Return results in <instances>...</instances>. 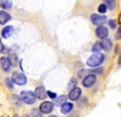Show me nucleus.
<instances>
[{
	"mask_svg": "<svg viewBox=\"0 0 121 117\" xmlns=\"http://www.w3.org/2000/svg\"><path fill=\"white\" fill-rule=\"evenodd\" d=\"M103 60H104V55L102 53H95L93 55H91L88 57L87 65L90 67H97V66H99L100 63L103 62Z\"/></svg>",
	"mask_w": 121,
	"mask_h": 117,
	"instance_id": "obj_1",
	"label": "nucleus"
},
{
	"mask_svg": "<svg viewBox=\"0 0 121 117\" xmlns=\"http://www.w3.org/2000/svg\"><path fill=\"white\" fill-rule=\"evenodd\" d=\"M19 96H21V99H22L26 104H34L35 100H36L34 93L29 92V90H23L21 94H19Z\"/></svg>",
	"mask_w": 121,
	"mask_h": 117,
	"instance_id": "obj_2",
	"label": "nucleus"
},
{
	"mask_svg": "<svg viewBox=\"0 0 121 117\" xmlns=\"http://www.w3.org/2000/svg\"><path fill=\"white\" fill-rule=\"evenodd\" d=\"M12 81L18 85H24L27 83V77L22 72H13L12 73Z\"/></svg>",
	"mask_w": 121,
	"mask_h": 117,
	"instance_id": "obj_3",
	"label": "nucleus"
},
{
	"mask_svg": "<svg viewBox=\"0 0 121 117\" xmlns=\"http://www.w3.org/2000/svg\"><path fill=\"white\" fill-rule=\"evenodd\" d=\"M91 21H92V23H95L97 26H102L103 23L107 22V17L103 16V15L93 14V15H91Z\"/></svg>",
	"mask_w": 121,
	"mask_h": 117,
	"instance_id": "obj_4",
	"label": "nucleus"
},
{
	"mask_svg": "<svg viewBox=\"0 0 121 117\" xmlns=\"http://www.w3.org/2000/svg\"><path fill=\"white\" fill-rule=\"evenodd\" d=\"M39 110L41 113H50L53 110V104L51 101H44L41 105H40Z\"/></svg>",
	"mask_w": 121,
	"mask_h": 117,
	"instance_id": "obj_5",
	"label": "nucleus"
},
{
	"mask_svg": "<svg viewBox=\"0 0 121 117\" xmlns=\"http://www.w3.org/2000/svg\"><path fill=\"white\" fill-rule=\"evenodd\" d=\"M96 82V74L93 73H90L87 74L85 78H84V81H82V85H85L86 88H90V87H92Z\"/></svg>",
	"mask_w": 121,
	"mask_h": 117,
	"instance_id": "obj_6",
	"label": "nucleus"
},
{
	"mask_svg": "<svg viewBox=\"0 0 121 117\" xmlns=\"http://www.w3.org/2000/svg\"><path fill=\"white\" fill-rule=\"evenodd\" d=\"M80 95H81V89H80V88H78V87H75V88H73V89L70 90L68 98H69L70 100L74 101V100H78V99H79Z\"/></svg>",
	"mask_w": 121,
	"mask_h": 117,
	"instance_id": "obj_7",
	"label": "nucleus"
},
{
	"mask_svg": "<svg viewBox=\"0 0 121 117\" xmlns=\"http://www.w3.org/2000/svg\"><path fill=\"white\" fill-rule=\"evenodd\" d=\"M96 34L99 39H104L108 37V28L107 27H103V26H98L97 29H96Z\"/></svg>",
	"mask_w": 121,
	"mask_h": 117,
	"instance_id": "obj_8",
	"label": "nucleus"
},
{
	"mask_svg": "<svg viewBox=\"0 0 121 117\" xmlns=\"http://www.w3.org/2000/svg\"><path fill=\"white\" fill-rule=\"evenodd\" d=\"M34 95H35V98H38V99H41V100H44L45 98L47 96V95H46V90H45L44 87H38L36 89H35V92H34Z\"/></svg>",
	"mask_w": 121,
	"mask_h": 117,
	"instance_id": "obj_9",
	"label": "nucleus"
},
{
	"mask_svg": "<svg viewBox=\"0 0 121 117\" xmlns=\"http://www.w3.org/2000/svg\"><path fill=\"white\" fill-rule=\"evenodd\" d=\"M73 107H74V105L72 102H63L60 105V112L62 113H69L73 110Z\"/></svg>",
	"mask_w": 121,
	"mask_h": 117,
	"instance_id": "obj_10",
	"label": "nucleus"
},
{
	"mask_svg": "<svg viewBox=\"0 0 121 117\" xmlns=\"http://www.w3.org/2000/svg\"><path fill=\"white\" fill-rule=\"evenodd\" d=\"M112 45H113L112 40H110V39H108V38L102 39V42H100V46H102V49H104V50H108V51L112 49Z\"/></svg>",
	"mask_w": 121,
	"mask_h": 117,
	"instance_id": "obj_11",
	"label": "nucleus"
},
{
	"mask_svg": "<svg viewBox=\"0 0 121 117\" xmlns=\"http://www.w3.org/2000/svg\"><path fill=\"white\" fill-rule=\"evenodd\" d=\"M0 65H1V68H3L5 72L10 71V67H11V65H10L7 57H1V58H0Z\"/></svg>",
	"mask_w": 121,
	"mask_h": 117,
	"instance_id": "obj_12",
	"label": "nucleus"
},
{
	"mask_svg": "<svg viewBox=\"0 0 121 117\" xmlns=\"http://www.w3.org/2000/svg\"><path fill=\"white\" fill-rule=\"evenodd\" d=\"M11 20V16H10L7 12L5 11H0V24H5L6 22H9Z\"/></svg>",
	"mask_w": 121,
	"mask_h": 117,
	"instance_id": "obj_13",
	"label": "nucleus"
},
{
	"mask_svg": "<svg viewBox=\"0 0 121 117\" xmlns=\"http://www.w3.org/2000/svg\"><path fill=\"white\" fill-rule=\"evenodd\" d=\"M13 33V27L12 26H7L3 29V32H1V35L3 38H9V37H11V34Z\"/></svg>",
	"mask_w": 121,
	"mask_h": 117,
	"instance_id": "obj_14",
	"label": "nucleus"
},
{
	"mask_svg": "<svg viewBox=\"0 0 121 117\" xmlns=\"http://www.w3.org/2000/svg\"><path fill=\"white\" fill-rule=\"evenodd\" d=\"M0 6L3 9H11L12 7V0H0Z\"/></svg>",
	"mask_w": 121,
	"mask_h": 117,
	"instance_id": "obj_15",
	"label": "nucleus"
},
{
	"mask_svg": "<svg viewBox=\"0 0 121 117\" xmlns=\"http://www.w3.org/2000/svg\"><path fill=\"white\" fill-rule=\"evenodd\" d=\"M104 5L107 6V9H114L115 6V0H104Z\"/></svg>",
	"mask_w": 121,
	"mask_h": 117,
	"instance_id": "obj_16",
	"label": "nucleus"
},
{
	"mask_svg": "<svg viewBox=\"0 0 121 117\" xmlns=\"http://www.w3.org/2000/svg\"><path fill=\"white\" fill-rule=\"evenodd\" d=\"M100 50H102V46H100V43H95V45L92 46V51L93 53H99Z\"/></svg>",
	"mask_w": 121,
	"mask_h": 117,
	"instance_id": "obj_17",
	"label": "nucleus"
},
{
	"mask_svg": "<svg viewBox=\"0 0 121 117\" xmlns=\"http://www.w3.org/2000/svg\"><path fill=\"white\" fill-rule=\"evenodd\" d=\"M16 61H17V56H16V55H10V57H9L10 65H11V66H15V65H16Z\"/></svg>",
	"mask_w": 121,
	"mask_h": 117,
	"instance_id": "obj_18",
	"label": "nucleus"
},
{
	"mask_svg": "<svg viewBox=\"0 0 121 117\" xmlns=\"http://www.w3.org/2000/svg\"><path fill=\"white\" fill-rule=\"evenodd\" d=\"M98 11H99L100 14H104V12H107V6H105L104 4H100V5L98 6Z\"/></svg>",
	"mask_w": 121,
	"mask_h": 117,
	"instance_id": "obj_19",
	"label": "nucleus"
},
{
	"mask_svg": "<svg viewBox=\"0 0 121 117\" xmlns=\"http://www.w3.org/2000/svg\"><path fill=\"white\" fill-rule=\"evenodd\" d=\"M33 117H43L41 112H40V110H33Z\"/></svg>",
	"mask_w": 121,
	"mask_h": 117,
	"instance_id": "obj_20",
	"label": "nucleus"
},
{
	"mask_svg": "<svg viewBox=\"0 0 121 117\" xmlns=\"http://www.w3.org/2000/svg\"><path fill=\"white\" fill-rule=\"evenodd\" d=\"M46 95H47V96H50L51 99H56V98H57V94H56V93H53V92H46Z\"/></svg>",
	"mask_w": 121,
	"mask_h": 117,
	"instance_id": "obj_21",
	"label": "nucleus"
},
{
	"mask_svg": "<svg viewBox=\"0 0 121 117\" xmlns=\"http://www.w3.org/2000/svg\"><path fill=\"white\" fill-rule=\"evenodd\" d=\"M4 51H6V49H5V45L3 44V42H1V39H0V53H4Z\"/></svg>",
	"mask_w": 121,
	"mask_h": 117,
	"instance_id": "obj_22",
	"label": "nucleus"
},
{
	"mask_svg": "<svg viewBox=\"0 0 121 117\" xmlns=\"http://www.w3.org/2000/svg\"><path fill=\"white\" fill-rule=\"evenodd\" d=\"M64 100H65V98H64V96H60V98H56V101H57L58 104H60V102H64Z\"/></svg>",
	"mask_w": 121,
	"mask_h": 117,
	"instance_id": "obj_23",
	"label": "nucleus"
},
{
	"mask_svg": "<svg viewBox=\"0 0 121 117\" xmlns=\"http://www.w3.org/2000/svg\"><path fill=\"white\" fill-rule=\"evenodd\" d=\"M109 26H110V28H115L116 23H115L114 20H110V21H109Z\"/></svg>",
	"mask_w": 121,
	"mask_h": 117,
	"instance_id": "obj_24",
	"label": "nucleus"
},
{
	"mask_svg": "<svg viewBox=\"0 0 121 117\" xmlns=\"http://www.w3.org/2000/svg\"><path fill=\"white\" fill-rule=\"evenodd\" d=\"M6 84H7L10 88H12V87H13V83H11V79H6Z\"/></svg>",
	"mask_w": 121,
	"mask_h": 117,
	"instance_id": "obj_25",
	"label": "nucleus"
},
{
	"mask_svg": "<svg viewBox=\"0 0 121 117\" xmlns=\"http://www.w3.org/2000/svg\"><path fill=\"white\" fill-rule=\"evenodd\" d=\"M120 35H121V32H120V28H119V32L116 33V39H120Z\"/></svg>",
	"mask_w": 121,
	"mask_h": 117,
	"instance_id": "obj_26",
	"label": "nucleus"
},
{
	"mask_svg": "<svg viewBox=\"0 0 121 117\" xmlns=\"http://www.w3.org/2000/svg\"><path fill=\"white\" fill-rule=\"evenodd\" d=\"M50 117H56V116H50Z\"/></svg>",
	"mask_w": 121,
	"mask_h": 117,
	"instance_id": "obj_27",
	"label": "nucleus"
}]
</instances>
